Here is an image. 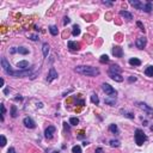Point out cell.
I'll return each instance as SVG.
<instances>
[{"mask_svg": "<svg viewBox=\"0 0 153 153\" xmlns=\"http://www.w3.org/2000/svg\"><path fill=\"white\" fill-rule=\"evenodd\" d=\"M120 16H121V17H123L125 19H127V20H132V19H133L132 13H129V12H127V11H121V12H120Z\"/></svg>", "mask_w": 153, "mask_h": 153, "instance_id": "cell-15", "label": "cell"}, {"mask_svg": "<svg viewBox=\"0 0 153 153\" xmlns=\"http://www.w3.org/2000/svg\"><path fill=\"white\" fill-rule=\"evenodd\" d=\"M104 102L107 103V104H109V105H115V103H116V97L108 96L107 98L104 99Z\"/></svg>", "mask_w": 153, "mask_h": 153, "instance_id": "cell-17", "label": "cell"}, {"mask_svg": "<svg viewBox=\"0 0 153 153\" xmlns=\"http://www.w3.org/2000/svg\"><path fill=\"white\" fill-rule=\"evenodd\" d=\"M69 123H71L72 126H76L79 123V120L76 119V117H71V119H69Z\"/></svg>", "mask_w": 153, "mask_h": 153, "instance_id": "cell-30", "label": "cell"}, {"mask_svg": "<svg viewBox=\"0 0 153 153\" xmlns=\"http://www.w3.org/2000/svg\"><path fill=\"white\" fill-rule=\"evenodd\" d=\"M109 72H113V73H119V74H121V72H122V69L119 67L117 65H113L110 67V69H109Z\"/></svg>", "mask_w": 153, "mask_h": 153, "instance_id": "cell-18", "label": "cell"}, {"mask_svg": "<svg viewBox=\"0 0 153 153\" xmlns=\"http://www.w3.org/2000/svg\"><path fill=\"white\" fill-rule=\"evenodd\" d=\"M68 48L72 50H78L79 49V43L74 42V41H68Z\"/></svg>", "mask_w": 153, "mask_h": 153, "instance_id": "cell-14", "label": "cell"}, {"mask_svg": "<svg viewBox=\"0 0 153 153\" xmlns=\"http://www.w3.org/2000/svg\"><path fill=\"white\" fill-rule=\"evenodd\" d=\"M0 139H1V147H4V146L6 145V138L4 135H1L0 136Z\"/></svg>", "mask_w": 153, "mask_h": 153, "instance_id": "cell-34", "label": "cell"}, {"mask_svg": "<svg viewBox=\"0 0 153 153\" xmlns=\"http://www.w3.org/2000/svg\"><path fill=\"white\" fill-rule=\"evenodd\" d=\"M121 114H123V116L128 117V119H134V115H133V114L127 113V111H125V110H121Z\"/></svg>", "mask_w": 153, "mask_h": 153, "instance_id": "cell-31", "label": "cell"}, {"mask_svg": "<svg viewBox=\"0 0 153 153\" xmlns=\"http://www.w3.org/2000/svg\"><path fill=\"white\" fill-rule=\"evenodd\" d=\"M95 153H103V148H101V147L96 148V152H95Z\"/></svg>", "mask_w": 153, "mask_h": 153, "instance_id": "cell-40", "label": "cell"}, {"mask_svg": "<svg viewBox=\"0 0 153 153\" xmlns=\"http://www.w3.org/2000/svg\"><path fill=\"white\" fill-rule=\"evenodd\" d=\"M108 61H109L108 55H102V56H101V62H108Z\"/></svg>", "mask_w": 153, "mask_h": 153, "instance_id": "cell-33", "label": "cell"}, {"mask_svg": "<svg viewBox=\"0 0 153 153\" xmlns=\"http://www.w3.org/2000/svg\"><path fill=\"white\" fill-rule=\"evenodd\" d=\"M146 139H147V138H146V135L144 134V132H142L141 129H136L135 131V142L136 144L139 145V146H141V145L146 141Z\"/></svg>", "mask_w": 153, "mask_h": 153, "instance_id": "cell-2", "label": "cell"}, {"mask_svg": "<svg viewBox=\"0 0 153 153\" xmlns=\"http://www.w3.org/2000/svg\"><path fill=\"white\" fill-rule=\"evenodd\" d=\"M11 116L13 117H17V107L16 105H12V108H11Z\"/></svg>", "mask_w": 153, "mask_h": 153, "instance_id": "cell-27", "label": "cell"}, {"mask_svg": "<svg viewBox=\"0 0 153 153\" xmlns=\"http://www.w3.org/2000/svg\"><path fill=\"white\" fill-rule=\"evenodd\" d=\"M113 54L115 55L116 57H122L123 56V50H122V48L121 47H114V49H113Z\"/></svg>", "mask_w": 153, "mask_h": 153, "instance_id": "cell-12", "label": "cell"}, {"mask_svg": "<svg viewBox=\"0 0 153 153\" xmlns=\"http://www.w3.org/2000/svg\"><path fill=\"white\" fill-rule=\"evenodd\" d=\"M136 25L139 26L141 30H144V25H142V23H141V22H136Z\"/></svg>", "mask_w": 153, "mask_h": 153, "instance_id": "cell-37", "label": "cell"}, {"mask_svg": "<svg viewBox=\"0 0 153 153\" xmlns=\"http://www.w3.org/2000/svg\"><path fill=\"white\" fill-rule=\"evenodd\" d=\"M72 152H73V153H81V147H80V146H78V145H75V146H73V147H72Z\"/></svg>", "mask_w": 153, "mask_h": 153, "instance_id": "cell-29", "label": "cell"}, {"mask_svg": "<svg viewBox=\"0 0 153 153\" xmlns=\"http://www.w3.org/2000/svg\"><path fill=\"white\" fill-rule=\"evenodd\" d=\"M120 141L119 140H110V146L111 147H120Z\"/></svg>", "mask_w": 153, "mask_h": 153, "instance_id": "cell-28", "label": "cell"}, {"mask_svg": "<svg viewBox=\"0 0 153 153\" xmlns=\"http://www.w3.org/2000/svg\"><path fill=\"white\" fill-rule=\"evenodd\" d=\"M145 74L147 76H153V66H148V67L145 69Z\"/></svg>", "mask_w": 153, "mask_h": 153, "instance_id": "cell-20", "label": "cell"}, {"mask_svg": "<svg viewBox=\"0 0 153 153\" xmlns=\"http://www.w3.org/2000/svg\"><path fill=\"white\" fill-rule=\"evenodd\" d=\"M1 67H3V69H4V72H5L6 74H9V75H11L12 76V73H13V69L11 68V65L9 63V61L5 59V57H3L1 59Z\"/></svg>", "mask_w": 153, "mask_h": 153, "instance_id": "cell-3", "label": "cell"}, {"mask_svg": "<svg viewBox=\"0 0 153 153\" xmlns=\"http://www.w3.org/2000/svg\"><path fill=\"white\" fill-rule=\"evenodd\" d=\"M129 65L132 66H140L141 65V61L136 57H133V59H129Z\"/></svg>", "mask_w": 153, "mask_h": 153, "instance_id": "cell-19", "label": "cell"}, {"mask_svg": "<svg viewBox=\"0 0 153 153\" xmlns=\"http://www.w3.org/2000/svg\"><path fill=\"white\" fill-rule=\"evenodd\" d=\"M63 126H65V128H66V129H69V127L67 126V123H66V122H63Z\"/></svg>", "mask_w": 153, "mask_h": 153, "instance_id": "cell-42", "label": "cell"}, {"mask_svg": "<svg viewBox=\"0 0 153 153\" xmlns=\"http://www.w3.org/2000/svg\"><path fill=\"white\" fill-rule=\"evenodd\" d=\"M103 4H105V5H109V6L111 5V3H108V1H103Z\"/></svg>", "mask_w": 153, "mask_h": 153, "instance_id": "cell-44", "label": "cell"}, {"mask_svg": "<svg viewBox=\"0 0 153 153\" xmlns=\"http://www.w3.org/2000/svg\"><path fill=\"white\" fill-rule=\"evenodd\" d=\"M135 44L139 49H144L145 47H146V44H147V38H146V37H139V38L136 40Z\"/></svg>", "mask_w": 153, "mask_h": 153, "instance_id": "cell-7", "label": "cell"}, {"mask_svg": "<svg viewBox=\"0 0 153 153\" xmlns=\"http://www.w3.org/2000/svg\"><path fill=\"white\" fill-rule=\"evenodd\" d=\"M91 102L93 103V104H98L99 103V98H98V96H97V95H92V96H91Z\"/></svg>", "mask_w": 153, "mask_h": 153, "instance_id": "cell-25", "label": "cell"}, {"mask_svg": "<svg viewBox=\"0 0 153 153\" xmlns=\"http://www.w3.org/2000/svg\"><path fill=\"white\" fill-rule=\"evenodd\" d=\"M7 153H17V152H16V150H14L13 147H10L9 151H7Z\"/></svg>", "mask_w": 153, "mask_h": 153, "instance_id": "cell-38", "label": "cell"}, {"mask_svg": "<svg viewBox=\"0 0 153 153\" xmlns=\"http://www.w3.org/2000/svg\"><path fill=\"white\" fill-rule=\"evenodd\" d=\"M128 80H129V83H133V81H136V78L135 76H131Z\"/></svg>", "mask_w": 153, "mask_h": 153, "instance_id": "cell-39", "label": "cell"}, {"mask_svg": "<svg viewBox=\"0 0 153 153\" xmlns=\"http://www.w3.org/2000/svg\"><path fill=\"white\" fill-rule=\"evenodd\" d=\"M16 51H18V48H12L11 50H10V53H11V54H14Z\"/></svg>", "mask_w": 153, "mask_h": 153, "instance_id": "cell-41", "label": "cell"}, {"mask_svg": "<svg viewBox=\"0 0 153 153\" xmlns=\"http://www.w3.org/2000/svg\"><path fill=\"white\" fill-rule=\"evenodd\" d=\"M51 153H60L59 151H54V152H51Z\"/></svg>", "mask_w": 153, "mask_h": 153, "instance_id": "cell-45", "label": "cell"}, {"mask_svg": "<svg viewBox=\"0 0 153 153\" xmlns=\"http://www.w3.org/2000/svg\"><path fill=\"white\" fill-rule=\"evenodd\" d=\"M49 44L48 43H43V45H42V53H43V56L44 57H47L48 56V54H49Z\"/></svg>", "mask_w": 153, "mask_h": 153, "instance_id": "cell-16", "label": "cell"}, {"mask_svg": "<svg viewBox=\"0 0 153 153\" xmlns=\"http://www.w3.org/2000/svg\"><path fill=\"white\" fill-rule=\"evenodd\" d=\"M49 31H50V34L53 35V36H56L57 32H59V30H57V28L55 25H50L49 26Z\"/></svg>", "mask_w": 153, "mask_h": 153, "instance_id": "cell-22", "label": "cell"}, {"mask_svg": "<svg viewBox=\"0 0 153 153\" xmlns=\"http://www.w3.org/2000/svg\"><path fill=\"white\" fill-rule=\"evenodd\" d=\"M63 19H65V20H63V24H65V25H67L68 23H71V19H69L68 17H65Z\"/></svg>", "mask_w": 153, "mask_h": 153, "instance_id": "cell-35", "label": "cell"}, {"mask_svg": "<svg viewBox=\"0 0 153 153\" xmlns=\"http://www.w3.org/2000/svg\"><path fill=\"white\" fill-rule=\"evenodd\" d=\"M109 76H110L113 80H115V81H119V83L123 81V76H122L121 74H119V73H113V72H109Z\"/></svg>", "mask_w": 153, "mask_h": 153, "instance_id": "cell-11", "label": "cell"}, {"mask_svg": "<svg viewBox=\"0 0 153 153\" xmlns=\"http://www.w3.org/2000/svg\"><path fill=\"white\" fill-rule=\"evenodd\" d=\"M138 105H139L140 109H142V110L146 111V113L150 114V115H152L153 114V109L151 108V107H148L147 104H145V103H138Z\"/></svg>", "mask_w": 153, "mask_h": 153, "instance_id": "cell-10", "label": "cell"}, {"mask_svg": "<svg viewBox=\"0 0 153 153\" xmlns=\"http://www.w3.org/2000/svg\"><path fill=\"white\" fill-rule=\"evenodd\" d=\"M57 76H59V75H57V72L55 71L54 67H51L50 69H49V74H48V76H47V80L50 83V81H53L54 79H56Z\"/></svg>", "mask_w": 153, "mask_h": 153, "instance_id": "cell-8", "label": "cell"}, {"mask_svg": "<svg viewBox=\"0 0 153 153\" xmlns=\"http://www.w3.org/2000/svg\"><path fill=\"white\" fill-rule=\"evenodd\" d=\"M109 131L113 132V133H115V134H117V133H119V128H117L116 125H110V127H109Z\"/></svg>", "mask_w": 153, "mask_h": 153, "instance_id": "cell-26", "label": "cell"}, {"mask_svg": "<svg viewBox=\"0 0 153 153\" xmlns=\"http://www.w3.org/2000/svg\"><path fill=\"white\" fill-rule=\"evenodd\" d=\"M18 53H19V54H23V55H26V54H29V49L25 48V47H19V48H18Z\"/></svg>", "mask_w": 153, "mask_h": 153, "instance_id": "cell-23", "label": "cell"}, {"mask_svg": "<svg viewBox=\"0 0 153 153\" xmlns=\"http://www.w3.org/2000/svg\"><path fill=\"white\" fill-rule=\"evenodd\" d=\"M0 107H1V121H4V115L6 114V109L4 104H0Z\"/></svg>", "mask_w": 153, "mask_h": 153, "instance_id": "cell-32", "label": "cell"}, {"mask_svg": "<svg viewBox=\"0 0 153 153\" xmlns=\"http://www.w3.org/2000/svg\"><path fill=\"white\" fill-rule=\"evenodd\" d=\"M30 40L31 41H37L38 40V37H37L36 35H30Z\"/></svg>", "mask_w": 153, "mask_h": 153, "instance_id": "cell-36", "label": "cell"}, {"mask_svg": "<svg viewBox=\"0 0 153 153\" xmlns=\"http://www.w3.org/2000/svg\"><path fill=\"white\" fill-rule=\"evenodd\" d=\"M102 89L104 91L105 93L108 95V96H111V97H116V91L113 86H110L109 84H103L102 85Z\"/></svg>", "mask_w": 153, "mask_h": 153, "instance_id": "cell-4", "label": "cell"}, {"mask_svg": "<svg viewBox=\"0 0 153 153\" xmlns=\"http://www.w3.org/2000/svg\"><path fill=\"white\" fill-rule=\"evenodd\" d=\"M75 72L83 75L87 76H97L99 75V69L96 67H91V66H78L75 67Z\"/></svg>", "mask_w": 153, "mask_h": 153, "instance_id": "cell-1", "label": "cell"}, {"mask_svg": "<svg viewBox=\"0 0 153 153\" xmlns=\"http://www.w3.org/2000/svg\"><path fill=\"white\" fill-rule=\"evenodd\" d=\"M23 123H24V126H25L26 128H30V129L36 127V123H35V121L31 117H25V119L23 120Z\"/></svg>", "mask_w": 153, "mask_h": 153, "instance_id": "cell-6", "label": "cell"}, {"mask_svg": "<svg viewBox=\"0 0 153 153\" xmlns=\"http://www.w3.org/2000/svg\"><path fill=\"white\" fill-rule=\"evenodd\" d=\"M17 67H18V69H22V71H24V69H28L29 62H28V61H25V60L19 61V62L17 63Z\"/></svg>", "mask_w": 153, "mask_h": 153, "instance_id": "cell-13", "label": "cell"}, {"mask_svg": "<svg viewBox=\"0 0 153 153\" xmlns=\"http://www.w3.org/2000/svg\"><path fill=\"white\" fill-rule=\"evenodd\" d=\"M72 35L73 36H78V35H80V28L79 25H73V31H72Z\"/></svg>", "mask_w": 153, "mask_h": 153, "instance_id": "cell-21", "label": "cell"}, {"mask_svg": "<svg viewBox=\"0 0 153 153\" xmlns=\"http://www.w3.org/2000/svg\"><path fill=\"white\" fill-rule=\"evenodd\" d=\"M55 131H56V128H55L54 126H49V127L45 129V132H44L45 139H51V138L54 136V134H55Z\"/></svg>", "mask_w": 153, "mask_h": 153, "instance_id": "cell-5", "label": "cell"}, {"mask_svg": "<svg viewBox=\"0 0 153 153\" xmlns=\"http://www.w3.org/2000/svg\"><path fill=\"white\" fill-rule=\"evenodd\" d=\"M129 4H131L132 6H134L135 9H138V10H144L145 9V5L141 3V1H139V0H131Z\"/></svg>", "mask_w": 153, "mask_h": 153, "instance_id": "cell-9", "label": "cell"}, {"mask_svg": "<svg viewBox=\"0 0 153 153\" xmlns=\"http://www.w3.org/2000/svg\"><path fill=\"white\" fill-rule=\"evenodd\" d=\"M152 10H153V5H152V3H150V1H148V3L145 5L144 11H145V12H151Z\"/></svg>", "mask_w": 153, "mask_h": 153, "instance_id": "cell-24", "label": "cell"}, {"mask_svg": "<svg viewBox=\"0 0 153 153\" xmlns=\"http://www.w3.org/2000/svg\"><path fill=\"white\" fill-rule=\"evenodd\" d=\"M4 93H5V95L9 93V89H5V90H4Z\"/></svg>", "mask_w": 153, "mask_h": 153, "instance_id": "cell-43", "label": "cell"}]
</instances>
